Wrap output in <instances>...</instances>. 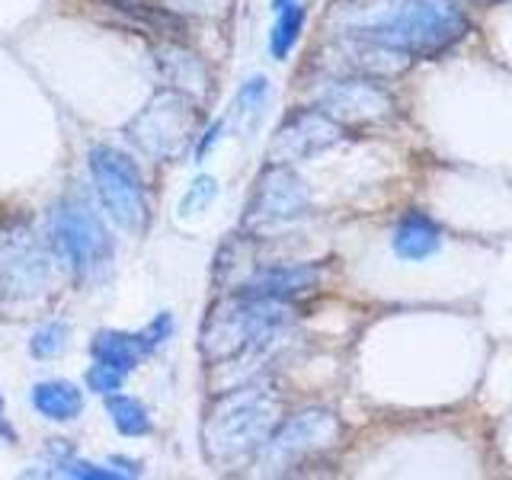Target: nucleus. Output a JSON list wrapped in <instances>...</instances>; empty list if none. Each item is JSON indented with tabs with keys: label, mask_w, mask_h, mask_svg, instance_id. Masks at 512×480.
<instances>
[{
	"label": "nucleus",
	"mask_w": 512,
	"mask_h": 480,
	"mask_svg": "<svg viewBox=\"0 0 512 480\" xmlns=\"http://www.w3.org/2000/svg\"><path fill=\"white\" fill-rule=\"evenodd\" d=\"M288 4H292V0H272V7H276V10H282V7H288Z\"/></svg>",
	"instance_id": "obj_25"
},
{
	"label": "nucleus",
	"mask_w": 512,
	"mask_h": 480,
	"mask_svg": "<svg viewBox=\"0 0 512 480\" xmlns=\"http://www.w3.org/2000/svg\"><path fill=\"white\" fill-rule=\"evenodd\" d=\"M90 173L106 212L116 218L119 228L141 231L148 224V196H144L141 173L132 160L106 144H96L90 148Z\"/></svg>",
	"instance_id": "obj_6"
},
{
	"label": "nucleus",
	"mask_w": 512,
	"mask_h": 480,
	"mask_svg": "<svg viewBox=\"0 0 512 480\" xmlns=\"http://www.w3.org/2000/svg\"><path fill=\"white\" fill-rule=\"evenodd\" d=\"M55 474L58 477H93V480H109V477H119V471H103L96 468V464H87V461H58L55 464Z\"/></svg>",
	"instance_id": "obj_22"
},
{
	"label": "nucleus",
	"mask_w": 512,
	"mask_h": 480,
	"mask_svg": "<svg viewBox=\"0 0 512 480\" xmlns=\"http://www.w3.org/2000/svg\"><path fill=\"white\" fill-rule=\"evenodd\" d=\"M343 128L336 119H330L327 112L320 109H304V112H295L292 119H288L276 138L269 144V160L272 164H292V160H308L320 151L333 148L336 141H340Z\"/></svg>",
	"instance_id": "obj_10"
},
{
	"label": "nucleus",
	"mask_w": 512,
	"mask_h": 480,
	"mask_svg": "<svg viewBox=\"0 0 512 480\" xmlns=\"http://www.w3.org/2000/svg\"><path fill=\"white\" fill-rule=\"evenodd\" d=\"M215 192H218V186H215L212 176H199V180L189 186V192L183 196V202H180V218H189V215L205 212L208 202L215 199Z\"/></svg>",
	"instance_id": "obj_20"
},
{
	"label": "nucleus",
	"mask_w": 512,
	"mask_h": 480,
	"mask_svg": "<svg viewBox=\"0 0 512 480\" xmlns=\"http://www.w3.org/2000/svg\"><path fill=\"white\" fill-rule=\"evenodd\" d=\"M439 247H442V231L432 218H426L420 212H410L397 224L394 250L400 260H426V256H432Z\"/></svg>",
	"instance_id": "obj_13"
},
{
	"label": "nucleus",
	"mask_w": 512,
	"mask_h": 480,
	"mask_svg": "<svg viewBox=\"0 0 512 480\" xmlns=\"http://www.w3.org/2000/svg\"><path fill=\"white\" fill-rule=\"evenodd\" d=\"M266 100H269V87H266V77H250L244 87H240L237 100L231 106V122L240 128V135H253L256 125L263 122V112H266Z\"/></svg>",
	"instance_id": "obj_16"
},
{
	"label": "nucleus",
	"mask_w": 512,
	"mask_h": 480,
	"mask_svg": "<svg viewBox=\"0 0 512 480\" xmlns=\"http://www.w3.org/2000/svg\"><path fill=\"white\" fill-rule=\"evenodd\" d=\"M48 285V260L29 231L0 234V295L32 298Z\"/></svg>",
	"instance_id": "obj_9"
},
{
	"label": "nucleus",
	"mask_w": 512,
	"mask_h": 480,
	"mask_svg": "<svg viewBox=\"0 0 512 480\" xmlns=\"http://www.w3.org/2000/svg\"><path fill=\"white\" fill-rule=\"evenodd\" d=\"M314 285H317L314 266H276V269H263L260 276H253L240 295L266 298V301H288L301 292H308Z\"/></svg>",
	"instance_id": "obj_12"
},
{
	"label": "nucleus",
	"mask_w": 512,
	"mask_h": 480,
	"mask_svg": "<svg viewBox=\"0 0 512 480\" xmlns=\"http://www.w3.org/2000/svg\"><path fill=\"white\" fill-rule=\"evenodd\" d=\"M0 436H4V439H13V429L7 426V416H4V400H0Z\"/></svg>",
	"instance_id": "obj_24"
},
{
	"label": "nucleus",
	"mask_w": 512,
	"mask_h": 480,
	"mask_svg": "<svg viewBox=\"0 0 512 480\" xmlns=\"http://www.w3.org/2000/svg\"><path fill=\"white\" fill-rule=\"evenodd\" d=\"M340 439V423L327 410H304L292 420L282 423L263 445V468L266 471H285L295 468L304 458L320 455Z\"/></svg>",
	"instance_id": "obj_7"
},
{
	"label": "nucleus",
	"mask_w": 512,
	"mask_h": 480,
	"mask_svg": "<svg viewBox=\"0 0 512 480\" xmlns=\"http://www.w3.org/2000/svg\"><path fill=\"white\" fill-rule=\"evenodd\" d=\"M32 407L48 416V420L68 423L77 420L80 410H84V394L71 381H42L32 388Z\"/></svg>",
	"instance_id": "obj_14"
},
{
	"label": "nucleus",
	"mask_w": 512,
	"mask_h": 480,
	"mask_svg": "<svg viewBox=\"0 0 512 480\" xmlns=\"http://www.w3.org/2000/svg\"><path fill=\"white\" fill-rule=\"evenodd\" d=\"M64 340H68V327H64V324H45L36 336H32L29 349H32V356H36V359H52L64 349Z\"/></svg>",
	"instance_id": "obj_19"
},
{
	"label": "nucleus",
	"mask_w": 512,
	"mask_h": 480,
	"mask_svg": "<svg viewBox=\"0 0 512 480\" xmlns=\"http://www.w3.org/2000/svg\"><path fill=\"white\" fill-rule=\"evenodd\" d=\"M106 410L112 416V426H116L122 436H144V432H151V416L144 410V404H138L135 397L128 394H109L106 400Z\"/></svg>",
	"instance_id": "obj_17"
},
{
	"label": "nucleus",
	"mask_w": 512,
	"mask_h": 480,
	"mask_svg": "<svg viewBox=\"0 0 512 480\" xmlns=\"http://www.w3.org/2000/svg\"><path fill=\"white\" fill-rule=\"evenodd\" d=\"M122 381H125V372H119V368H112V365H103V362H96L87 372V384L96 394H116L122 388Z\"/></svg>",
	"instance_id": "obj_21"
},
{
	"label": "nucleus",
	"mask_w": 512,
	"mask_h": 480,
	"mask_svg": "<svg viewBox=\"0 0 512 480\" xmlns=\"http://www.w3.org/2000/svg\"><path fill=\"white\" fill-rule=\"evenodd\" d=\"M276 394L266 384H247L231 394H224L208 410L202 426L205 458L212 464H237L256 448H263L276 426Z\"/></svg>",
	"instance_id": "obj_2"
},
{
	"label": "nucleus",
	"mask_w": 512,
	"mask_h": 480,
	"mask_svg": "<svg viewBox=\"0 0 512 480\" xmlns=\"http://www.w3.org/2000/svg\"><path fill=\"white\" fill-rule=\"evenodd\" d=\"M349 39L378 42L404 55H426L452 45L464 32V16L448 0H359L340 10Z\"/></svg>",
	"instance_id": "obj_1"
},
{
	"label": "nucleus",
	"mask_w": 512,
	"mask_h": 480,
	"mask_svg": "<svg viewBox=\"0 0 512 480\" xmlns=\"http://www.w3.org/2000/svg\"><path fill=\"white\" fill-rule=\"evenodd\" d=\"M391 109L388 93L375 84H365V80H343V84H333L320 96V112H327L336 122H365V119H378Z\"/></svg>",
	"instance_id": "obj_11"
},
{
	"label": "nucleus",
	"mask_w": 512,
	"mask_h": 480,
	"mask_svg": "<svg viewBox=\"0 0 512 480\" xmlns=\"http://www.w3.org/2000/svg\"><path fill=\"white\" fill-rule=\"evenodd\" d=\"M301 26H304V7H298V4L282 7L279 23L272 26V36H269V52H272V58H279V61L288 58L292 45L301 36Z\"/></svg>",
	"instance_id": "obj_18"
},
{
	"label": "nucleus",
	"mask_w": 512,
	"mask_h": 480,
	"mask_svg": "<svg viewBox=\"0 0 512 480\" xmlns=\"http://www.w3.org/2000/svg\"><path fill=\"white\" fill-rule=\"evenodd\" d=\"M308 205H311V196H308V186L301 183V176L292 173L285 164H269L260 173V180H256L244 224H250V228L279 224V221L304 215Z\"/></svg>",
	"instance_id": "obj_8"
},
{
	"label": "nucleus",
	"mask_w": 512,
	"mask_h": 480,
	"mask_svg": "<svg viewBox=\"0 0 512 480\" xmlns=\"http://www.w3.org/2000/svg\"><path fill=\"white\" fill-rule=\"evenodd\" d=\"M90 352L96 362L119 368L125 375L138 365L141 356H148V352H144V343H141V333H119V330H103L90 343Z\"/></svg>",
	"instance_id": "obj_15"
},
{
	"label": "nucleus",
	"mask_w": 512,
	"mask_h": 480,
	"mask_svg": "<svg viewBox=\"0 0 512 480\" xmlns=\"http://www.w3.org/2000/svg\"><path fill=\"white\" fill-rule=\"evenodd\" d=\"M199 135V106L183 90H160L138 116L128 122L132 138L144 154L176 160Z\"/></svg>",
	"instance_id": "obj_4"
},
{
	"label": "nucleus",
	"mask_w": 512,
	"mask_h": 480,
	"mask_svg": "<svg viewBox=\"0 0 512 480\" xmlns=\"http://www.w3.org/2000/svg\"><path fill=\"white\" fill-rule=\"evenodd\" d=\"M52 237L80 279L96 282L112 266V237L87 202L68 199L52 215Z\"/></svg>",
	"instance_id": "obj_5"
},
{
	"label": "nucleus",
	"mask_w": 512,
	"mask_h": 480,
	"mask_svg": "<svg viewBox=\"0 0 512 480\" xmlns=\"http://www.w3.org/2000/svg\"><path fill=\"white\" fill-rule=\"evenodd\" d=\"M285 324V304L266 301V298H247L224 301L212 311L202 330V352L208 362L234 359L253 346L269 343V336Z\"/></svg>",
	"instance_id": "obj_3"
},
{
	"label": "nucleus",
	"mask_w": 512,
	"mask_h": 480,
	"mask_svg": "<svg viewBox=\"0 0 512 480\" xmlns=\"http://www.w3.org/2000/svg\"><path fill=\"white\" fill-rule=\"evenodd\" d=\"M170 333H173V317L170 314H157L154 324L148 330H141L144 352H151V349H157L164 340H170Z\"/></svg>",
	"instance_id": "obj_23"
}]
</instances>
